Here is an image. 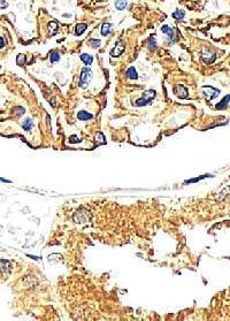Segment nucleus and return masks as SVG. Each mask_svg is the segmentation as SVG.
<instances>
[{
    "mask_svg": "<svg viewBox=\"0 0 230 321\" xmlns=\"http://www.w3.org/2000/svg\"><path fill=\"white\" fill-rule=\"evenodd\" d=\"M24 60H26V58H24V55H22V54H20V55H18V65H21L22 62H24Z\"/></svg>",
    "mask_w": 230,
    "mask_h": 321,
    "instance_id": "obj_22",
    "label": "nucleus"
},
{
    "mask_svg": "<svg viewBox=\"0 0 230 321\" xmlns=\"http://www.w3.org/2000/svg\"><path fill=\"white\" fill-rule=\"evenodd\" d=\"M112 28H113V24L112 23H104L103 26H101V35L103 36H108L111 34V31H112Z\"/></svg>",
    "mask_w": 230,
    "mask_h": 321,
    "instance_id": "obj_6",
    "label": "nucleus"
},
{
    "mask_svg": "<svg viewBox=\"0 0 230 321\" xmlns=\"http://www.w3.org/2000/svg\"><path fill=\"white\" fill-rule=\"evenodd\" d=\"M100 44H101V42H100L99 39H91L89 42V45H90L91 47H93V49H98L100 46Z\"/></svg>",
    "mask_w": 230,
    "mask_h": 321,
    "instance_id": "obj_18",
    "label": "nucleus"
},
{
    "mask_svg": "<svg viewBox=\"0 0 230 321\" xmlns=\"http://www.w3.org/2000/svg\"><path fill=\"white\" fill-rule=\"evenodd\" d=\"M161 31L168 36V39L170 40V43H174L175 42V32H174V29L169 26H161Z\"/></svg>",
    "mask_w": 230,
    "mask_h": 321,
    "instance_id": "obj_4",
    "label": "nucleus"
},
{
    "mask_svg": "<svg viewBox=\"0 0 230 321\" xmlns=\"http://www.w3.org/2000/svg\"><path fill=\"white\" fill-rule=\"evenodd\" d=\"M127 76H128V77H129L130 79H137V78H138L137 71H136V69H135L134 67L128 68V70H127Z\"/></svg>",
    "mask_w": 230,
    "mask_h": 321,
    "instance_id": "obj_11",
    "label": "nucleus"
},
{
    "mask_svg": "<svg viewBox=\"0 0 230 321\" xmlns=\"http://www.w3.org/2000/svg\"><path fill=\"white\" fill-rule=\"evenodd\" d=\"M127 6H128L127 0H116L115 1V8L117 10H123V9H126Z\"/></svg>",
    "mask_w": 230,
    "mask_h": 321,
    "instance_id": "obj_10",
    "label": "nucleus"
},
{
    "mask_svg": "<svg viewBox=\"0 0 230 321\" xmlns=\"http://www.w3.org/2000/svg\"><path fill=\"white\" fill-rule=\"evenodd\" d=\"M92 78V71L90 68H87V67H84L81 71V75H79V81H78V84H79V86H82V88H87L89 82L91 81Z\"/></svg>",
    "mask_w": 230,
    "mask_h": 321,
    "instance_id": "obj_1",
    "label": "nucleus"
},
{
    "mask_svg": "<svg viewBox=\"0 0 230 321\" xmlns=\"http://www.w3.org/2000/svg\"><path fill=\"white\" fill-rule=\"evenodd\" d=\"M154 97H155V91H154V90H146V91L143 93L142 98H140V99H138V100H136L135 105H136V106H145V105H147V104H150V102L152 101V99Z\"/></svg>",
    "mask_w": 230,
    "mask_h": 321,
    "instance_id": "obj_2",
    "label": "nucleus"
},
{
    "mask_svg": "<svg viewBox=\"0 0 230 321\" xmlns=\"http://www.w3.org/2000/svg\"><path fill=\"white\" fill-rule=\"evenodd\" d=\"M69 142H70V143H76V142H78V138L76 136H71V137H70Z\"/></svg>",
    "mask_w": 230,
    "mask_h": 321,
    "instance_id": "obj_23",
    "label": "nucleus"
},
{
    "mask_svg": "<svg viewBox=\"0 0 230 321\" xmlns=\"http://www.w3.org/2000/svg\"><path fill=\"white\" fill-rule=\"evenodd\" d=\"M230 100V94H228L227 97H224L223 99L221 100V102H219V104H216V108L217 110H222V108H224V107H227V105H228V102H229Z\"/></svg>",
    "mask_w": 230,
    "mask_h": 321,
    "instance_id": "obj_13",
    "label": "nucleus"
},
{
    "mask_svg": "<svg viewBox=\"0 0 230 321\" xmlns=\"http://www.w3.org/2000/svg\"><path fill=\"white\" fill-rule=\"evenodd\" d=\"M81 60H82L85 65H91L92 62H93V58H92V55H90V54H87V53H82L81 54Z\"/></svg>",
    "mask_w": 230,
    "mask_h": 321,
    "instance_id": "obj_9",
    "label": "nucleus"
},
{
    "mask_svg": "<svg viewBox=\"0 0 230 321\" xmlns=\"http://www.w3.org/2000/svg\"><path fill=\"white\" fill-rule=\"evenodd\" d=\"M184 16H185V12L183 9H176L173 13V18L175 20H183Z\"/></svg>",
    "mask_w": 230,
    "mask_h": 321,
    "instance_id": "obj_12",
    "label": "nucleus"
},
{
    "mask_svg": "<svg viewBox=\"0 0 230 321\" xmlns=\"http://www.w3.org/2000/svg\"><path fill=\"white\" fill-rule=\"evenodd\" d=\"M96 139H97V141H98V142H99V143H101V144H104V143H105L104 135H103V134H101V132H98V134H97Z\"/></svg>",
    "mask_w": 230,
    "mask_h": 321,
    "instance_id": "obj_19",
    "label": "nucleus"
},
{
    "mask_svg": "<svg viewBox=\"0 0 230 321\" xmlns=\"http://www.w3.org/2000/svg\"><path fill=\"white\" fill-rule=\"evenodd\" d=\"M8 7V4L5 0H0V9H5Z\"/></svg>",
    "mask_w": 230,
    "mask_h": 321,
    "instance_id": "obj_21",
    "label": "nucleus"
},
{
    "mask_svg": "<svg viewBox=\"0 0 230 321\" xmlns=\"http://www.w3.org/2000/svg\"><path fill=\"white\" fill-rule=\"evenodd\" d=\"M32 126H34V123H32V121H31L30 119L24 120V122L22 124V127H23L24 130H30V129H32Z\"/></svg>",
    "mask_w": 230,
    "mask_h": 321,
    "instance_id": "obj_15",
    "label": "nucleus"
},
{
    "mask_svg": "<svg viewBox=\"0 0 230 321\" xmlns=\"http://www.w3.org/2000/svg\"><path fill=\"white\" fill-rule=\"evenodd\" d=\"M60 60V55H59V53L58 52H52L51 53V55H50V61L52 62V63H54V62H58Z\"/></svg>",
    "mask_w": 230,
    "mask_h": 321,
    "instance_id": "obj_16",
    "label": "nucleus"
},
{
    "mask_svg": "<svg viewBox=\"0 0 230 321\" xmlns=\"http://www.w3.org/2000/svg\"><path fill=\"white\" fill-rule=\"evenodd\" d=\"M77 118L78 120H81V121H87V120L92 119V115L90 114V113L85 112V110H79L77 114Z\"/></svg>",
    "mask_w": 230,
    "mask_h": 321,
    "instance_id": "obj_7",
    "label": "nucleus"
},
{
    "mask_svg": "<svg viewBox=\"0 0 230 321\" xmlns=\"http://www.w3.org/2000/svg\"><path fill=\"white\" fill-rule=\"evenodd\" d=\"M4 46H5V40L2 37H0V49H2Z\"/></svg>",
    "mask_w": 230,
    "mask_h": 321,
    "instance_id": "obj_24",
    "label": "nucleus"
},
{
    "mask_svg": "<svg viewBox=\"0 0 230 321\" xmlns=\"http://www.w3.org/2000/svg\"><path fill=\"white\" fill-rule=\"evenodd\" d=\"M174 92L176 93V96L180 98H187L188 97V90L183 85H176L174 88Z\"/></svg>",
    "mask_w": 230,
    "mask_h": 321,
    "instance_id": "obj_5",
    "label": "nucleus"
},
{
    "mask_svg": "<svg viewBox=\"0 0 230 321\" xmlns=\"http://www.w3.org/2000/svg\"><path fill=\"white\" fill-rule=\"evenodd\" d=\"M48 31L51 32V35H54L55 32L58 31V23L57 22H54V21H52V22H50L48 23Z\"/></svg>",
    "mask_w": 230,
    "mask_h": 321,
    "instance_id": "obj_14",
    "label": "nucleus"
},
{
    "mask_svg": "<svg viewBox=\"0 0 230 321\" xmlns=\"http://www.w3.org/2000/svg\"><path fill=\"white\" fill-rule=\"evenodd\" d=\"M147 47L148 50H155L156 43H155V39H154L153 37H150L147 39Z\"/></svg>",
    "mask_w": 230,
    "mask_h": 321,
    "instance_id": "obj_17",
    "label": "nucleus"
},
{
    "mask_svg": "<svg viewBox=\"0 0 230 321\" xmlns=\"http://www.w3.org/2000/svg\"><path fill=\"white\" fill-rule=\"evenodd\" d=\"M14 110H15V112H16V114L18 115H21L24 113V108H23V107H15Z\"/></svg>",
    "mask_w": 230,
    "mask_h": 321,
    "instance_id": "obj_20",
    "label": "nucleus"
},
{
    "mask_svg": "<svg viewBox=\"0 0 230 321\" xmlns=\"http://www.w3.org/2000/svg\"><path fill=\"white\" fill-rule=\"evenodd\" d=\"M87 26L85 24V23H78L77 26H76V28H75V35L81 36L84 31L87 30Z\"/></svg>",
    "mask_w": 230,
    "mask_h": 321,
    "instance_id": "obj_8",
    "label": "nucleus"
},
{
    "mask_svg": "<svg viewBox=\"0 0 230 321\" xmlns=\"http://www.w3.org/2000/svg\"><path fill=\"white\" fill-rule=\"evenodd\" d=\"M124 49H126V45H124V43H123L122 40H119L116 44H115V47H114V49L111 51V55H112L113 58L120 57L122 53H123Z\"/></svg>",
    "mask_w": 230,
    "mask_h": 321,
    "instance_id": "obj_3",
    "label": "nucleus"
}]
</instances>
